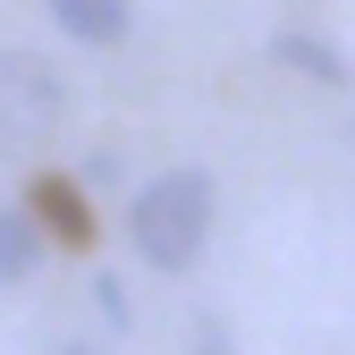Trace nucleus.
Returning a JSON list of instances; mask_svg holds the SVG:
<instances>
[{"label":"nucleus","instance_id":"1","mask_svg":"<svg viewBox=\"0 0 355 355\" xmlns=\"http://www.w3.org/2000/svg\"><path fill=\"white\" fill-rule=\"evenodd\" d=\"M127 229H136V254L153 262V271H187V262L203 254V237H211V178L203 169L153 178V187L136 195V211H127Z\"/></svg>","mask_w":355,"mask_h":355},{"label":"nucleus","instance_id":"2","mask_svg":"<svg viewBox=\"0 0 355 355\" xmlns=\"http://www.w3.org/2000/svg\"><path fill=\"white\" fill-rule=\"evenodd\" d=\"M68 119V76L34 51H0V161H26Z\"/></svg>","mask_w":355,"mask_h":355},{"label":"nucleus","instance_id":"3","mask_svg":"<svg viewBox=\"0 0 355 355\" xmlns=\"http://www.w3.org/2000/svg\"><path fill=\"white\" fill-rule=\"evenodd\" d=\"M42 9L60 17V34H68V42H94V51L127 42V0H42Z\"/></svg>","mask_w":355,"mask_h":355},{"label":"nucleus","instance_id":"4","mask_svg":"<svg viewBox=\"0 0 355 355\" xmlns=\"http://www.w3.org/2000/svg\"><path fill=\"white\" fill-rule=\"evenodd\" d=\"M34 262H42V229L26 211H0V288H17Z\"/></svg>","mask_w":355,"mask_h":355},{"label":"nucleus","instance_id":"5","mask_svg":"<svg viewBox=\"0 0 355 355\" xmlns=\"http://www.w3.org/2000/svg\"><path fill=\"white\" fill-rule=\"evenodd\" d=\"M271 51H279L288 68H304V76H322V85H347V60L330 51V42H322V34H279V42H271Z\"/></svg>","mask_w":355,"mask_h":355},{"label":"nucleus","instance_id":"6","mask_svg":"<svg viewBox=\"0 0 355 355\" xmlns=\"http://www.w3.org/2000/svg\"><path fill=\"white\" fill-rule=\"evenodd\" d=\"M42 220H51V229H68V237H85V211H76L68 187H42Z\"/></svg>","mask_w":355,"mask_h":355},{"label":"nucleus","instance_id":"7","mask_svg":"<svg viewBox=\"0 0 355 355\" xmlns=\"http://www.w3.org/2000/svg\"><path fill=\"white\" fill-rule=\"evenodd\" d=\"M94 304H102V313H110V330H127V288H119V279H110V271H102V279H94Z\"/></svg>","mask_w":355,"mask_h":355},{"label":"nucleus","instance_id":"8","mask_svg":"<svg viewBox=\"0 0 355 355\" xmlns=\"http://www.w3.org/2000/svg\"><path fill=\"white\" fill-rule=\"evenodd\" d=\"M195 355H237V347H229V330H220V322H203V338H195Z\"/></svg>","mask_w":355,"mask_h":355},{"label":"nucleus","instance_id":"9","mask_svg":"<svg viewBox=\"0 0 355 355\" xmlns=\"http://www.w3.org/2000/svg\"><path fill=\"white\" fill-rule=\"evenodd\" d=\"M60 355H94V347H60Z\"/></svg>","mask_w":355,"mask_h":355}]
</instances>
